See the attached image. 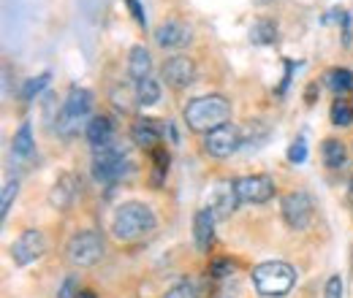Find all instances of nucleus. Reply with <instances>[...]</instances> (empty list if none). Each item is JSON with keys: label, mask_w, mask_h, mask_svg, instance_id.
I'll use <instances>...</instances> for the list:
<instances>
[{"label": "nucleus", "mask_w": 353, "mask_h": 298, "mask_svg": "<svg viewBox=\"0 0 353 298\" xmlns=\"http://www.w3.org/2000/svg\"><path fill=\"white\" fill-rule=\"evenodd\" d=\"M185 125L196 133H212V130L228 125L231 120V100L223 95H201L188 100L182 111Z\"/></svg>", "instance_id": "1"}, {"label": "nucleus", "mask_w": 353, "mask_h": 298, "mask_svg": "<svg viewBox=\"0 0 353 298\" xmlns=\"http://www.w3.org/2000/svg\"><path fill=\"white\" fill-rule=\"evenodd\" d=\"M133 173L131 152L125 144H103L98 149H92V176L101 184H117L120 179Z\"/></svg>", "instance_id": "2"}, {"label": "nucleus", "mask_w": 353, "mask_h": 298, "mask_svg": "<svg viewBox=\"0 0 353 298\" xmlns=\"http://www.w3.org/2000/svg\"><path fill=\"white\" fill-rule=\"evenodd\" d=\"M155 212L147 204L128 201L123 206H117V212L112 217V233L117 242H136L141 236H147L150 231H155Z\"/></svg>", "instance_id": "3"}, {"label": "nucleus", "mask_w": 353, "mask_h": 298, "mask_svg": "<svg viewBox=\"0 0 353 298\" xmlns=\"http://www.w3.org/2000/svg\"><path fill=\"white\" fill-rule=\"evenodd\" d=\"M253 285L259 296L264 298H283L288 296L296 285V268L285 260H266L253 268Z\"/></svg>", "instance_id": "4"}, {"label": "nucleus", "mask_w": 353, "mask_h": 298, "mask_svg": "<svg viewBox=\"0 0 353 298\" xmlns=\"http://www.w3.org/2000/svg\"><path fill=\"white\" fill-rule=\"evenodd\" d=\"M90 109H92V92H90L88 87L74 85L68 89V98H65V103H63V109H60V114L54 120L57 136L60 138L79 136V130L88 128L85 120L90 117Z\"/></svg>", "instance_id": "5"}, {"label": "nucleus", "mask_w": 353, "mask_h": 298, "mask_svg": "<svg viewBox=\"0 0 353 298\" xmlns=\"http://www.w3.org/2000/svg\"><path fill=\"white\" fill-rule=\"evenodd\" d=\"M68 263L77 268H90L103 257V236L98 231H79L71 236L68 247H65Z\"/></svg>", "instance_id": "6"}, {"label": "nucleus", "mask_w": 353, "mask_h": 298, "mask_svg": "<svg viewBox=\"0 0 353 298\" xmlns=\"http://www.w3.org/2000/svg\"><path fill=\"white\" fill-rule=\"evenodd\" d=\"M283 209V220L288 222V228L294 231H305L310 222H312V214H315V204L305 190H296V193H288L280 204Z\"/></svg>", "instance_id": "7"}, {"label": "nucleus", "mask_w": 353, "mask_h": 298, "mask_svg": "<svg viewBox=\"0 0 353 298\" xmlns=\"http://www.w3.org/2000/svg\"><path fill=\"white\" fill-rule=\"evenodd\" d=\"M239 193H236V179H221L207 195V209L215 214V220H228L239 206Z\"/></svg>", "instance_id": "8"}, {"label": "nucleus", "mask_w": 353, "mask_h": 298, "mask_svg": "<svg viewBox=\"0 0 353 298\" xmlns=\"http://www.w3.org/2000/svg\"><path fill=\"white\" fill-rule=\"evenodd\" d=\"M236 149H242V133L236 125H223L204 136V152L212 158H228Z\"/></svg>", "instance_id": "9"}, {"label": "nucleus", "mask_w": 353, "mask_h": 298, "mask_svg": "<svg viewBox=\"0 0 353 298\" xmlns=\"http://www.w3.org/2000/svg\"><path fill=\"white\" fill-rule=\"evenodd\" d=\"M44 253H46V239H44V233L36 231V228L25 231V233L11 244V260H14L17 266H30L33 260H39Z\"/></svg>", "instance_id": "10"}, {"label": "nucleus", "mask_w": 353, "mask_h": 298, "mask_svg": "<svg viewBox=\"0 0 353 298\" xmlns=\"http://www.w3.org/2000/svg\"><path fill=\"white\" fill-rule=\"evenodd\" d=\"M236 193H239V198L248 201V204H266V201H272V195H274V182H272V176H266V173L239 176V179H236Z\"/></svg>", "instance_id": "11"}, {"label": "nucleus", "mask_w": 353, "mask_h": 298, "mask_svg": "<svg viewBox=\"0 0 353 298\" xmlns=\"http://www.w3.org/2000/svg\"><path fill=\"white\" fill-rule=\"evenodd\" d=\"M152 39L163 49H182V46H188V43L193 41V30L185 22H179V19H169V22H161L155 28Z\"/></svg>", "instance_id": "12"}, {"label": "nucleus", "mask_w": 353, "mask_h": 298, "mask_svg": "<svg viewBox=\"0 0 353 298\" xmlns=\"http://www.w3.org/2000/svg\"><path fill=\"white\" fill-rule=\"evenodd\" d=\"M196 63L190 60V57H185V54H176V57H169L166 63H163V79H166V85L176 87V89H182V87H190L196 82Z\"/></svg>", "instance_id": "13"}, {"label": "nucleus", "mask_w": 353, "mask_h": 298, "mask_svg": "<svg viewBox=\"0 0 353 298\" xmlns=\"http://www.w3.org/2000/svg\"><path fill=\"white\" fill-rule=\"evenodd\" d=\"M77 195H79V179L74 173H63L54 182V187L49 190V204L63 212V209H71V204L77 201Z\"/></svg>", "instance_id": "14"}, {"label": "nucleus", "mask_w": 353, "mask_h": 298, "mask_svg": "<svg viewBox=\"0 0 353 298\" xmlns=\"http://www.w3.org/2000/svg\"><path fill=\"white\" fill-rule=\"evenodd\" d=\"M131 138L133 144H139V147H144V149H158V144H161V138H163V128L158 125V120H150V117H141V120H136L131 128Z\"/></svg>", "instance_id": "15"}, {"label": "nucleus", "mask_w": 353, "mask_h": 298, "mask_svg": "<svg viewBox=\"0 0 353 298\" xmlns=\"http://www.w3.org/2000/svg\"><path fill=\"white\" fill-rule=\"evenodd\" d=\"M193 239H196V247L201 253H207L215 242V214L210 209H199L193 217Z\"/></svg>", "instance_id": "16"}, {"label": "nucleus", "mask_w": 353, "mask_h": 298, "mask_svg": "<svg viewBox=\"0 0 353 298\" xmlns=\"http://www.w3.org/2000/svg\"><path fill=\"white\" fill-rule=\"evenodd\" d=\"M85 136H88L90 147H92V149H98V147H103V144H112V141H114V125H112V120H109V117L98 114V117H92V120L88 123Z\"/></svg>", "instance_id": "17"}, {"label": "nucleus", "mask_w": 353, "mask_h": 298, "mask_svg": "<svg viewBox=\"0 0 353 298\" xmlns=\"http://www.w3.org/2000/svg\"><path fill=\"white\" fill-rule=\"evenodd\" d=\"M150 71H152V54L144 46H133L131 52H128V74H131V79L133 82H141V79L152 76Z\"/></svg>", "instance_id": "18"}, {"label": "nucleus", "mask_w": 353, "mask_h": 298, "mask_svg": "<svg viewBox=\"0 0 353 298\" xmlns=\"http://www.w3.org/2000/svg\"><path fill=\"white\" fill-rule=\"evenodd\" d=\"M33 149H36L33 128H30V123H22L19 130L14 133V138H11V155H14V160H28L33 155Z\"/></svg>", "instance_id": "19"}, {"label": "nucleus", "mask_w": 353, "mask_h": 298, "mask_svg": "<svg viewBox=\"0 0 353 298\" xmlns=\"http://www.w3.org/2000/svg\"><path fill=\"white\" fill-rule=\"evenodd\" d=\"M321 155H323V166H326V169H343L345 160H348L345 144L337 141V138H326L323 147H321Z\"/></svg>", "instance_id": "20"}, {"label": "nucleus", "mask_w": 353, "mask_h": 298, "mask_svg": "<svg viewBox=\"0 0 353 298\" xmlns=\"http://www.w3.org/2000/svg\"><path fill=\"white\" fill-rule=\"evenodd\" d=\"M136 103L139 106H158L161 103V82L152 76L136 82Z\"/></svg>", "instance_id": "21"}, {"label": "nucleus", "mask_w": 353, "mask_h": 298, "mask_svg": "<svg viewBox=\"0 0 353 298\" xmlns=\"http://www.w3.org/2000/svg\"><path fill=\"white\" fill-rule=\"evenodd\" d=\"M323 82H326V87H329L332 92L343 95V92L353 89V74L348 71V68H332V71H326Z\"/></svg>", "instance_id": "22"}, {"label": "nucleus", "mask_w": 353, "mask_h": 298, "mask_svg": "<svg viewBox=\"0 0 353 298\" xmlns=\"http://www.w3.org/2000/svg\"><path fill=\"white\" fill-rule=\"evenodd\" d=\"M250 41L259 43V46H266V43L277 41V25L269 22V19H259L253 28H250Z\"/></svg>", "instance_id": "23"}, {"label": "nucleus", "mask_w": 353, "mask_h": 298, "mask_svg": "<svg viewBox=\"0 0 353 298\" xmlns=\"http://www.w3.org/2000/svg\"><path fill=\"white\" fill-rule=\"evenodd\" d=\"M332 125H337V128H351L353 125V106L348 100L337 98L332 103Z\"/></svg>", "instance_id": "24"}, {"label": "nucleus", "mask_w": 353, "mask_h": 298, "mask_svg": "<svg viewBox=\"0 0 353 298\" xmlns=\"http://www.w3.org/2000/svg\"><path fill=\"white\" fill-rule=\"evenodd\" d=\"M49 79H52V74H49V71L39 74V76H33V79H28V82H25V87H22V100H25V103L36 100V98H39V95L46 89Z\"/></svg>", "instance_id": "25"}, {"label": "nucleus", "mask_w": 353, "mask_h": 298, "mask_svg": "<svg viewBox=\"0 0 353 298\" xmlns=\"http://www.w3.org/2000/svg\"><path fill=\"white\" fill-rule=\"evenodd\" d=\"M17 193H19V179H8V182L3 184V195H0V217H3V220L11 212V206H14V201H17Z\"/></svg>", "instance_id": "26"}, {"label": "nucleus", "mask_w": 353, "mask_h": 298, "mask_svg": "<svg viewBox=\"0 0 353 298\" xmlns=\"http://www.w3.org/2000/svg\"><path fill=\"white\" fill-rule=\"evenodd\" d=\"M152 163H155V176H152V182L161 184L163 176H166V171H169V152H166L163 147L152 149Z\"/></svg>", "instance_id": "27"}, {"label": "nucleus", "mask_w": 353, "mask_h": 298, "mask_svg": "<svg viewBox=\"0 0 353 298\" xmlns=\"http://www.w3.org/2000/svg\"><path fill=\"white\" fill-rule=\"evenodd\" d=\"M166 298H201V296H199V288L193 282L182 279V282H176L174 288L166 293Z\"/></svg>", "instance_id": "28"}, {"label": "nucleus", "mask_w": 353, "mask_h": 298, "mask_svg": "<svg viewBox=\"0 0 353 298\" xmlns=\"http://www.w3.org/2000/svg\"><path fill=\"white\" fill-rule=\"evenodd\" d=\"M288 160H291V163H305V160H307V141H305V138H296V141L288 147Z\"/></svg>", "instance_id": "29"}, {"label": "nucleus", "mask_w": 353, "mask_h": 298, "mask_svg": "<svg viewBox=\"0 0 353 298\" xmlns=\"http://www.w3.org/2000/svg\"><path fill=\"white\" fill-rule=\"evenodd\" d=\"M343 293H345V285H343V279H340V277H329L323 296H326V298H343Z\"/></svg>", "instance_id": "30"}, {"label": "nucleus", "mask_w": 353, "mask_h": 298, "mask_svg": "<svg viewBox=\"0 0 353 298\" xmlns=\"http://www.w3.org/2000/svg\"><path fill=\"white\" fill-rule=\"evenodd\" d=\"M77 277H68L63 285H60V290H57V298H77Z\"/></svg>", "instance_id": "31"}, {"label": "nucleus", "mask_w": 353, "mask_h": 298, "mask_svg": "<svg viewBox=\"0 0 353 298\" xmlns=\"http://www.w3.org/2000/svg\"><path fill=\"white\" fill-rule=\"evenodd\" d=\"M210 271H212V277H228V274L234 271V266H231L228 260H212Z\"/></svg>", "instance_id": "32"}, {"label": "nucleus", "mask_w": 353, "mask_h": 298, "mask_svg": "<svg viewBox=\"0 0 353 298\" xmlns=\"http://www.w3.org/2000/svg\"><path fill=\"white\" fill-rule=\"evenodd\" d=\"M125 6L131 8L133 19H136V22L144 28V25H147V17H144V8H141V3H139V0H125Z\"/></svg>", "instance_id": "33"}, {"label": "nucleus", "mask_w": 353, "mask_h": 298, "mask_svg": "<svg viewBox=\"0 0 353 298\" xmlns=\"http://www.w3.org/2000/svg\"><path fill=\"white\" fill-rule=\"evenodd\" d=\"M291 74H294V63H285V79H283V85H280V92H285V87L291 82Z\"/></svg>", "instance_id": "34"}, {"label": "nucleus", "mask_w": 353, "mask_h": 298, "mask_svg": "<svg viewBox=\"0 0 353 298\" xmlns=\"http://www.w3.org/2000/svg\"><path fill=\"white\" fill-rule=\"evenodd\" d=\"M77 298H95V293H90V290H85V293H79Z\"/></svg>", "instance_id": "35"}, {"label": "nucleus", "mask_w": 353, "mask_h": 298, "mask_svg": "<svg viewBox=\"0 0 353 298\" xmlns=\"http://www.w3.org/2000/svg\"><path fill=\"white\" fill-rule=\"evenodd\" d=\"M259 3H269V0H259Z\"/></svg>", "instance_id": "36"}]
</instances>
